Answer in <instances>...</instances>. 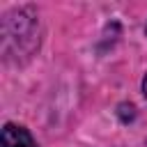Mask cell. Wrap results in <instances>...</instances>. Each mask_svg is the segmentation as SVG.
<instances>
[{
	"instance_id": "obj_1",
	"label": "cell",
	"mask_w": 147,
	"mask_h": 147,
	"mask_svg": "<svg viewBox=\"0 0 147 147\" xmlns=\"http://www.w3.org/2000/svg\"><path fill=\"white\" fill-rule=\"evenodd\" d=\"M2 147H37L28 129L16 126V124H5L2 126Z\"/></svg>"
},
{
	"instance_id": "obj_2",
	"label": "cell",
	"mask_w": 147,
	"mask_h": 147,
	"mask_svg": "<svg viewBox=\"0 0 147 147\" xmlns=\"http://www.w3.org/2000/svg\"><path fill=\"white\" fill-rule=\"evenodd\" d=\"M142 90H145V96H147V76H145V83H142Z\"/></svg>"
}]
</instances>
